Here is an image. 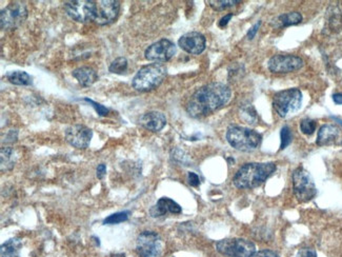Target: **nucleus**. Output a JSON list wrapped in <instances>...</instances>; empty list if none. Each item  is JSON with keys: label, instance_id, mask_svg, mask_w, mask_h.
<instances>
[{"label": "nucleus", "instance_id": "1", "mask_svg": "<svg viewBox=\"0 0 342 257\" xmlns=\"http://www.w3.org/2000/svg\"><path fill=\"white\" fill-rule=\"evenodd\" d=\"M232 91L221 82H212L198 89L189 98L186 109L194 118L208 116L223 108L231 99Z\"/></svg>", "mask_w": 342, "mask_h": 257}, {"label": "nucleus", "instance_id": "2", "mask_svg": "<svg viewBox=\"0 0 342 257\" xmlns=\"http://www.w3.org/2000/svg\"><path fill=\"white\" fill-rule=\"evenodd\" d=\"M276 171L274 162H248L233 177L234 186L238 189H255Z\"/></svg>", "mask_w": 342, "mask_h": 257}, {"label": "nucleus", "instance_id": "3", "mask_svg": "<svg viewBox=\"0 0 342 257\" xmlns=\"http://www.w3.org/2000/svg\"><path fill=\"white\" fill-rule=\"evenodd\" d=\"M225 137L234 149L241 152H252L256 150L262 140L261 134L253 128L238 125L230 126Z\"/></svg>", "mask_w": 342, "mask_h": 257}, {"label": "nucleus", "instance_id": "4", "mask_svg": "<svg viewBox=\"0 0 342 257\" xmlns=\"http://www.w3.org/2000/svg\"><path fill=\"white\" fill-rule=\"evenodd\" d=\"M168 74L167 68L161 63L142 67L132 80V85L139 92H149L159 87Z\"/></svg>", "mask_w": 342, "mask_h": 257}, {"label": "nucleus", "instance_id": "5", "mask_svg": "<svg viewBox=\"0 0 342 257\" xmlns=\"http://www.w3.org/2000/svg\"><path fill=\"white\" fill-rule=\"evenodd\" d=\"M302 99V93L299 89H287L275 94L273 106L280 117L285 118L299 111Z\"/></svg>", "mask_w": 342, "mask_h": 257}, {"label": "nucleus", "instance_id": "6", "mask_svg": "<svg viewBox=\"0 0 342 257\" xmlns=\"http://www.w3.org/2000/svg\"><path fill=\"white\" fill-rule=\"evenodd\" d=\"M293 190L299 203H308L316 194V186L312 175L302 167H299L293 172Z\"/></svg>", "mask_w": 342, "mask_h": 257}, {"label": "nucleus", "instance_id": "7", "mask_svg": "<svg viewBox=\"0 0 342 257\" xmlns=\"http://www.w3.org/2000/svg\"><path fill=\"white\" fill-rule=\"evenodd\" d=\"M216 249L226 257H250L256 252L255 245L244 238H225L216 244Z\"/></svg>", "mask_w": 342, "mask_h": 257}, {"label": "nucleus", "instance_id": "8", "mask_svg": "<svg viewBox=\"0 0 342 257\" xmlns=\"http://www.w3.org/2000/svg\"><path fill=\"white\" fill-rule=\"evenodd\" d=\"M28 17V9L25 3L16 2L10 4L0 13L2 30H12L20 26Z\"/></svg>", "mask_w": 342, "mask_h": 257}, {"label": "nucleus", "instance_id": "9", "mask_svg": "<svg viewBox=\"0 0 342 257\" xmlns=\"http://www.w3.org/2000/svg\"><path fill=\"white\" fill-rule=\"evenodd\" d=\"M136 250L140 257H159L163 252V243L159 234L145 231L138 235Z\"/></svg>", "mask_w": 342, "mask_h": 257}, {"label": "nucleus", "instance_id": "10", "mask_svg": "<svg viewBox=\"0 0 342 257\" xmlns=\"http://www.w3.org/2000/svg\"><path fill=\"white\" fill-rule=\"evenodd\" d=\"M120 3L117 0H99L94 2L92 22L99 26L112 24L119 14Z\"/></svg>", "mask_w": 342, "mask_h": 257}, {"label": "nucleus", "instance_id": "11", "mask_svg": "<svg viewBox=\"0 0 342 257\" xmlns=\"http://www.w3.org/2000/svg\"><path fill=\"white\" fill-rule=\"evenodd\" d=\"M304 61L295 55H275L267 62V68L275 74H286L300 70Z\"/></svg>", "mask_w": 342, "mask_h": 257}, {"label": "nucleus", "instance_id": "12", "mask_svg": "<svg viewBox=\"0 0 342 257\" xmlns=\"http://www.w3.org/2000/svg\"><path fill=\"white\" fill-rule=\"evenodd\" d=\"M64 10L72 19L85 24L92 22L94 2L93 0H75V2L64 3Z\"/></svg>", "mask_w": 342, "mask_h": 257}, {"label": "nucleus", "instance_id": "13", "mask_svg": "<svg viewBox=\"0 0 342 257\" xmlns=\"http://www.w3.org/2000/svg\"><path fill=\"white\" fill-rule=\"evenodd\" d=\"M176 54V46L169 39H161L146 50V58L157 63L169 61Z\"/></svg>", "mask_w": 342, "mask_h": 257}, {"label": "nucleus", "instance_id": "14", "mask_svg": "<svg viewBox=\"0 0 342 257\" xmlns=\"http://www.w3.org/2000/svg\"><path fill=\"white\" fill-rule=\"evenodd\" d=\"M92 137L93 131L82 124L71 125L65 130L66 141L77 149H86L92 140Z\"/></svg>", "mask_w": 342, "mask_h": 257}, {"label": "nucleus", "instance_id": "15", "mask_svg": "<svg viewBox=\"0 0 342 257\" xmlns=\"http://www.w3.org/2000/svg\"><path fill=\"white\" fill-rule=\"evenodd\" d=\"M179 47L192 55H199L206 50L207 39L199 32H189L178 40Z\"/></svg>", "mask_w": 342, "mask_h": 257}, {"label": "nucleus", "instance_id": "16", "mask_svg": "<svg viewBox=\"0 0 342 257\" xmlns=\"http://www.w3.org/2000/svg\"><path fill=\"white\" fill-rule=\"evenodd\" d=\"M139 123L152 132H159L167 124V117L164 113L158 111H150L143 114L140 119Z\"/></svg>", "mask_w": 342, "mask_h": 257}, {"label": "nucleus", "instance_id": "17", "mask_svg": "<svg viewBox=\"0 0 342 257\" xmlns=\"http://www.w3.org/2000/svg\"><path fill=\"white\" fill-rule=\"evenodd\" d=\"M181 211V207L176 201L168 197H163L157 201V204L153 208H151L150 214L152 217H161L167 214H180Z\"/></svg>", "mask_w": 342, "mask_h": 257}, {"label": "nucleus", "instance_id": "18", "mask_svg": "<svg viewBox=\"0 0 342 257\" xmlns=\"http://www.w3.org/2000/svg\"><path fill=\"white\" fill-rule=\"evenodd\" d=\"M340 135V128L336 124H323L318 131L317 144L320 146H326L333 144L337 141Z\"/></svg>", "mask_w": 342, "mask_h": 257}, {"label": "nucleus", "instance_id": "19", "mask_svg": "<svg viewBox=\"0 0 342 257\" xmlns=\"http://www.w3.org/2000/svg\"><path fill=\"white\" fill-rule=\"evenodd\" d=\"M72 75H73L74 78H76V80L81 87H84V88L91 87L98 79V75H97L96 71L89 67L77 68L72 72Z\"/></svg>", "mask_w": 342, "mask_h": 257}, {"label": "nucleus", "instance_id": "20", "mask_svg": "<svg viewBox=\"0 0 342 257\" xmlns=\"http://www.w3.org/2000/svg\"><path fill=\"white\" fill-rule=\"evenodd\" d=\"M326 29L331 33H339L342 30V12L337 6H331L327 11Z\"/></svg>", "mask_w": 342, "mask_h": 257}, {"label": "nucleus", "instance_id": "21", "mask_svg": "<svg viewBox=\"0 0 342 257\" xmlns=\"http://www.w3.org/2000/svg\"><path fill=\"white\" fill-rule=\"evenodd\" d=\"M302 19L303 17L299 12H290L278 16L272 23V26L274 28H286L300 24Z\"/></svg>", "mask_w": 342, "mask_h": 257}, {"label": "nucleus", "instance_id": "22", "mask_svg": "<svg viewBox=\"0 0 342 257\" xmlns=\"http://www.w3.org/2000/svg\"><path fill=\"white\" fill-rule=\"evenodd\" d=\"M22 243L19 238H11L7 243L3 244L0 253L2 257H19Z\"/></svg>", "mask_w": 342, "mask_h": 257}, {"label": "nucleus", "instance_id": "23", "mask_svg": "<svg viewBox=\"0 0 342 257\" xmlns=\"http://www.w3.org/2000/svg\"><path fill=\"white\" fill-rule=\"evenodd\" d=\"M0 159H2V171H10L15 167L16 163V156L15 152L10 146H5L2 148L0 152Z\"/></svg>", "mask_w": 342, "mask_h": 257}, {"label": "nucleus", "instance_id": "24", "mask_svg": "<svg viewBox=\"0 0 342 257\" xmlns=\"http://www.w3.org/2000/svg\"><path fill=\"white\" fill-rule=\"evenodd\" d=\"M7 78L11 83L15 85H31L32 84V77L28 74L27 72H22V71L10 72L7 74Z\"/></svg>", "mask_w": 342, "mask_h": 257}, {"label": "nucleus", "instance_id": "25", "mask_svg": "<svg viewBox=\"0 0 342 257\" xmlns=\"http://www.w3.org/2000/svg\"><path fill=\"white\" fill-rule=\"evenodd\" d=\"M130 214H131L130 211H122V212L114 213L103 220V225H118L123 222H127V220L129 219Z\"/></svg>", "mask_w": 342, "mask_h": 257}, {"label": "nucleus", "instance_id": "26", "mask_svg": "<svg viewBox=\"0 0 342 257\" xmlns=\"http://www.w3.org/2000/svg\"><path fill=\"white\" fill-rule=\"evenodd\" d=\"M240 3V0H211L209 5L215 11H223L225 9L232 8Z\"/></svg>", "mask_w": 342, "mask_h": 257}, {"label": "nucleus", "instance_id": "27", "mask_svg": "<svg viewBox=\"0 0 342 257\" xmlns=\"http://www.w3.org/2000/svg\"><path fill=\"white\" fill-rule=\"evenodd\" d=\"M128 69V60L124 57H118L112 61L109 67V71L114 74H122Z\"/></svg>", "mask_w": 342, "mask_h": 257}, {"label": "nucleus", "instance_id": "28", "mask_svg": "<svg viewBox=\"0 0 342 257\" xmlns=\"http://www.w3.org/2000/svg\"><path fill=\"white\" fill-rule=\"evenodd\" d=\"M280 139H281V143H280V150H284L287 145H289L292 142L293 139V134L291 128L285 125L281 128V132H280Z\"/></svg>", "mask_w": 342, "mask_h": 257}, {"label": "nucleus", "instance_id": "29", "mask_svg": "<svg viewBox=\"0 0 342 257\" xmlns=\"http://www.w3.org/2000/svg\"><path fill=\"white\" fill-rule=\"evenodd\" d=\"M300 130L305 135H312L316 130V121L311 118H304L300 121Z\"/></svg>", "mask_w": 342, "mask_h": 257}, {"label": "nucleus", "instance_id": "30", "mask_svg": "<svg viewBox=\"0 0 342 257\" xmlns=\"http://www.w3.org/2000/svg\"><path fill=\"white\" fill-rule=\"evenodd\" d=\"M256 111L253 105H248V106H244L241 110V117L242 119H244L247 123H255V120L257 118L256 115Z\"/></svg>", "mask_w": 342, "mask_h": 257}, {"label": "nucleus", "instance_id": "31", "mask_svg": "<svg viewBox=\"0 0 342 257\" xmlns=\"http://www.w3.org/2000/svg\"><path fill=\"white\" fill-rule=\"evenodd\" d=\"M83 100L86 101V102H88L89 104H92V106L95 109V111L97 112L98 115H100V116H105V115L109 114V109L105 108L104 105H102V104H100V103H97V102H95L94 100L89 99V98H87V97H85Z\"/></svg>", "mask_w": 342, "mask_h": 257}, {"label": "nucleus", "instance_id": "32", "mask_svg": "<svg viewBox=\"0 0 342 257\" xmlns=\"http://www.w3.org/2000/svg\"><path fill=\"white\" fill-rule=\"evenodd\" d=\"M296 257H317V253L313 248H302L297 252Z\"/></svg>", "mask_w": 342, "mask_h": 257}, {"label": "nucleus", "instance_id": "33", "mask_svg": "<svg viewBox=\"0 0 342 257\" xmlns=\"http://www.w3.org/2000/svg\"><path fill=\"white\" fill-rule=\"evenodd\" d=\"M250 257H280L276 252L272 250H262V251H256Z\"/></svg>", "mask_w": 342, "mask_h": 257}, {"label": "nucleus", "instance_id": "34", "mask_svg": "<svg viewBox=\"0 0 342 257\" xmlns=\"http://www.w3.org/2000/svg\"><path fill=\"white\" fill-rule=\"evenodd\" d=\"M188 181L190 183V186L192 187H198L200 185V179L199 177H198V175L194 172H189V175H188Z\"/></svg>", "mask_w": 342, "mask_h": 257}, {"label": "nucleus", "instance_id": "35", "mask_svg": "<svg viewBox=\"0 0 342 257\" xmlns=\"http://www.w3.org/2000/svg\"><path fill=\"white\" fill-rule=\"evenodd\" d=\"M260 26H261V22L259 20L257 24L254 25L253 28H250V29H249V31L247 32V38H248V39H253V38L255 37V35L257 34V32H258Z\"/></svg>", "mask_w": 342, "mask_h": 257}, {"label": "nucleus", "instance_id": "36", "mask_svg": "<svg viewBox=\"0 0 342 257\" xmlns=\"http://www.w3.org/2000/svg\"><path fill=\"white\" fill-rule=\"evenodd\" d=\"M96 172H97V177H98L99 179L103 178V176H104L105 173H106V166H105V164H104V163L99 164V166L97 167Z\"/></svg>", "mask_w": 342, "mask_h": 257}, {"label": "nucleus", "instance_id": "37", "mask_svg": "<svg viewBox=\"0 0 342 257\" xmlns=\"http://www.w3.org/2000/svg\"><path fill=\"white\" fill-rule=\"evenodd\" d=\"M232 17H233V14H227V15H225L224 17H222L221 19H220V22H219V27H220V28H224V27H226L227 24H229V22L231 20V18H232Z\"/></svg>", "mask_w": 342, "mask_h": 257}, {"label": "nucleus", "instance_id": "38", "mask_svg": "<svg viewBox=\"0 0 342 257\" xmlns=\"http://www.w3.org/2000/svg\"><path fill=\"white\" fill-rule=\"evenodd\" d=\"M333 100L336 104H342V93L333 94Z\"/></svg>", "mask_w": 342, "mask_h": 257}, {"label": "nucleus", "instance_id": "39", "mask_svg": "<svg viewBox=\"0 0 342 257\" xmlns=\"http://www.w3.org/2000/svg\"><path fill=\"white\" fill-rule=\"evenodd\" d=\"M111 257H125V255L124 254H114Z\"/></svg>", "mask_w": 342, "mask_h": 257}, {"label": "nucleus", "instance_id": "40", "mask_svg": "<svg viewBox=\"0 0 342 257\" xmlns=\"http://www.w3.org/2000/svg\"><path fill=\"white\" fill-rule=\"evenodd\" d=\"M336 120H337V121H338V122H340V123H341V124H342V120H340V119H336Z\"/></svg>", "mask_w": 342, "mask_h": 257}]
</instances>
